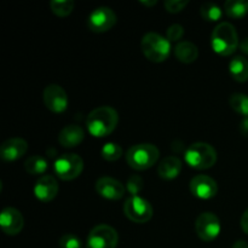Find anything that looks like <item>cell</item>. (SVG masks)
Wrapping results in <instances>:
<instances>
[{
	"label": "cell",
	"mask_w": 248,
	"mask_h": 248,
	"mask_svg": "<svg viewBox=\"0 0 248 248\" xmlns=\"http://www.w3.org/2000/svg\"><path fill=\"white\" fill-rule=\"evenodd\" d=\"M239 47H240V50L242 51V52L246 53V55H248V38H245L244 40H242L241 43H240Z\"/></svg>",
	"instance_id": "33"
},
{
	"label": "cell",
	"mask_w": 248,
	"mask_h": 248,
	"mask_svg": "<svg viewBox=\"0 0 248 248\" xmlns=\"http://www.w3.org/2000/svg\"><path fill=\"white\" fill-rule=\"evenodd\" d=\"M85 131L79 125H67L58 135V143L64 148H74L84 140Z\"/></svg>",
	"instance_id": "17"
},
{
	"label": "cell",
	"mask_w": 248,
	"mask_h": 248,
	"mask_svg": "<svg viewBox=\"0 0 248 248\" xmlns=\"http://www.w3.org/2000/svg\"><path fill=\"white\" fill-rule=\"evenodd\" d=\"M47 160L39 155H33L28 157L24 162V170L29 174H44L47 170Z\"/></svg>",
	"instance_id": "22"
},
{
	"label": "cell",
	"mask_w": 248,
	"mask_h": 248,
	"mask_svg": "<svg viewBox=\"0 0 248 248\" xmlns=\"http://www.w3.org/2000/svg\"><path fill=\"white\" fill-rule=\"evenodd\" d=\"M191 194L201 200H210L218 193V184L212 177L206 174H198L190 181Z\"/></svg>",
	"instance_id": "11"
},
{
	"label": "cell",
	"mask_w": 248,
	"mask_h": 248,
	"mask_svg": "<svg viewBox=\"0 0 248 248\" xmlns=\"http://www.w3.org/2000/svg\"><path fill=\"white\" fill-rule=\"evenodd\" d=\"M27 150H28V143L23 138H9L0 147V156L4 161L12 162L21 159Z\"/></svg>",
	"instance_id": "15"
},
{
	"label": "cell",
	"mask_w": 248,
	"mask_h": 248,
	"mask_svg": "<svg viewBox=\"0 0 248 248\" xmlns=\"http://www.w3.org/2000/svg\"><path fill=\"white\" fill-rule=\"evenodd\" d=\"M101 155L107 161H116V160H119L123 156V148L118 143L108 142L102 147Z\"/></svg>",
	"instance_id": "25"
},
{
	"label": "cell",
	"mask_w": 248,
	"mask_h": 248,
	"mask_svg": "<svg viewBox=\"0 0 248 248\" xmlns=\"http://www.w3.org/2000/svg\"><path fill=\"white\" fill-rule=\"evenodd\" d=\"M186 162L196 170H207L215 166L217 162V152L211 144L198 142L189 145L186 150Z\"/></svg>",
	"instance_id": "4"
},
{
	"label": "cell",
	"mask_w": 248,
	"mask_h": 248,
	"mask_svg": "<svg viewBox=\"0 0 248 248\" xmlns=\"http://www.w3.org/2000/svg\"><path fill=\"white\" fill-rule=\"evenodd\" d=\"M60 186L52 176H41L34 186V195L41 202H50L57 196Z\"/></svg>",
	"instance_id": "16"
},
{
	"label": "cell",
	"mask_w": 248,
	"mask_h": 248,
	"mask_svg": "<svg viewBox=\"0 0 248 248\" xmlns=\"http://www.w3.org/2000/svg\"><path fill=\"white\" fill-rule=\"evenodd\" d=\"M94 188L99 196L111 201L123 199L126 191L125 186L120 181L111 178V177H101L99 179H97Z\"/></svg>",
	"instance_id": "13"
},
{
	"label": "cell",
	"mask_w": 248,
	"mask_h": 248,
	"mask_svg": "<svg viewBox=\"0 0 248 248\" xmlns=\"http://www.w3.org/2000/svg\"><path fill=\"white\" fill-rule=\"evenodd\" d=\"M24 219L22 213L14 207H6L0 213V227L6 235L15 236L22 232Z\"/></svg>",
	"instance_id": "14"
},
{
	"label": "cell",
	"mask_w": 248,
	"mask_h": 248,
	"mask_svg": "<svg viewBox=\"0 0 248 248\" xmlns=\"http://www.w3.org/2000/svg\"><path fill=\"white\" fill-rule=\"evenodd\" d=\"M232 248H248V244L244 240H239L232 245Z\"/></svg>",
	"instance_id": "34"
},
{
	"label": "cell",
	"mask_w": 248,
	"mask_h": 248,
	"mask_svg": "<svg viewBox=\"0 0 248 248\" xmlns=\"http://www.w3.org/2000/svg\"><path fill=\"white\" fill-rule=\"evenodd\" d=\"M160 152L156 145L150 143H140L132 145L126 153V161L131 169L136 171H144L156 164Z\"/></svg>",
	"instance_id": "3"
},
{
	"label": "cell",
	"mask_w": 248,
	"mask_h": 248,
	"mask_svg": "<svg viewBox=\"0 0 248 248\" xmlns=\"http://www.w3.org/2000/svg\"><path fill=\"white\" fill-rule=\"evenodd\" d=\"M55 172L62 181H73L81 174L84 161L78 154H63L55 161Z\"/></svg>",
	"instance_id": "7"
},
{
	"label": "cell",
	"mask_w": 248,
	"mask_h": 248,
	"mask_svg": "<svg viewBox=\"0 0 248 248\" xmlns=\"http://www.w3.org/2000/svg\"><path fill=\"white\" fill-rule=\"evenodd\" d=\"M167 39L171 41H179L184 35V28L181 26V24H172V26L169 27L167 29Z\"/></svg>",
	"instance_id": "30"
},
{
	"label": "cell",
	"mask_w": 248,
	"mask_h": 248,
	"mask_svg": "<svg viewBox=\"0 0 248 248\" xmlns=\"http://www.w3.org/2000/svg\"><path fill=\"white\" fill-rule=\"evenodd\" d=\"M119 114L113 107L102 106L93 109L86 119V126L90 135L93 137H106L116 128Z\"/></svg>",
	"instance_id": "1"
},
{
	"label": "cell",
	"mask_w": 248,
	"mask_h": 248,
	"mask_svg": "<svg viewBox=\"0 0 248 248\" xmlns=\"http://www.w3.org/2000/svg\"><path fill=\"white\" fill-rule=\"evenodd\" d=\"M229 104L236 113L248 118V96L244 93H234L230 96Z\"/></svg>",
	"instance_id": "24"
},
{
	"label": "cell",
	"mask_w": 248,
	"mask_h": 248,
	"mask_svg": "<svg viewBox=\"0 0 248 248\" xmlns=\"http://www.w3.org/2000/svg\"><path fill=\"white\" fill-rule=\"evenodd\" d=\"M182 161L179 157L171 155V156H167L160 162L159 167H157V174L161 177L162 179H166V181H172V179L177 178L179 176L182 171Z\"/></svg>",
	"instance_id": "18"
},
{
	"label": "cell",
	"mask_w": 248,
	"mask_h": 248,
	"mask_svg": "<svg viewBox=\"0 0 248 248\" xmlns=\"http://www.w3.org/2000/svg\"><path fill=\"white\" fill-rule=\"evenodd\" d=\"M156 0H152V1H147V0H140V4L145 5V6H153V5H156Z\"/></svg>",
	"instance_id": "35"
},
{
	"label": "cell",
	"mask_w": 248,
	"mask_h": 248,
	"mask_svg": "<svg viewBox=\"0 0 248 248\" xmlns=\"http://www.w3.org/2000/svg\"><path fill=\"white\" fill-rule=\"evenodd\" d=\"M220 229L222 225L219 219L212 212L201 213L195 222L196 234L205 242H211L217 239L218 235L220 234Z\"/></svg>",
	"instance_id": "10"
},
{
	"label": "cell",
	"mask_w": 248,
	"mask_h": 248,
	"mask_svg": "<svg viewBox=\"0 0 248 248\" xmlns=\"http://www.w3.org/2000/svg\"><path fill=\"white\" fill-rule=\"evenodd\" d=\"M189 4L188 0H167L165 1V9L170 12V14H178L182 10L186 9V5Z\"/></svg>",
	"instance_id": "29"
},
{
	"label": "cell",
	"mask_w": 248,
	"mask_h": 248,
	"mask_svg": "<svg viewBox=\"0 0 248 248\" xmlns=\"http://www.w3.org/2000/svg\"><path fill=\"white\" fill-rule=\"evenodd\" d=\"M50 7L55 15L60 17H65L72 14L74 9L73 0H52L50 2Z\"/></svg>",
	"instance_id": "26"
},
{
	"label": "cell",
	"mask_w": 248,
	"mask_h": 248,
	"mask_svg": "<svg viewBox=\"0 0 248 248\" xmlns=\"http://www.w3.org/2000/svg\"><path fill=\"white\" fill-rule=\"evenodd\" d=\"M124 213L133 223L143 224L153 218V207L150 202L140 196H130L124 205Z\"/></svg>",
	"instance_id": "6"
},
{
	"label": "cell",
	"mask_w": 248,
	"mask_h": 248,
	"mask_svg": "<svg viewBox=\"0 0 248 248\" xmlns=\"http://www.w3.org/2000/svg\"><path fill=\"white\" fill-rule=\"evenodd\" d=\"M174 55L177 60L186 64L195 62L199 57V48L191 41H181L174 47Z\"/></svg>",
	"instance_id": "19"
},
{
	"label": "cell",
	"mask_w": 248,
	"mask_h": 248,
	"mask_svg": "<svg viewBox=\"0 0 248 248\" xmlns=\"http://www.w3.org/2000/svg\"><path fill=\"white\" fill-rule=\"evenodd\" d=\"M224 11L230 18H242L248 12V0H228L224 4Z\"/></svg>",
	"instance_id": "21"
},
{
	"label": "cell",
	"mask_w": 248,
	"mask_h": 248,
	"mask_svg": "<svg viewBox=\"0 0 248 248\" xmlns=\"http://www.w3.org/2000/svg\"><path fill=\"white\" fill-rule=\"evenodd\" d=\"M61 248H81V240L74 234H64L58 241Z\"/></svg>",
	"instance_id": "27"
},
{
	"label": "cell",
	"mask_w": 248,
	"mask_h": 248,
	"mask_svg": "<svg viewBox=\"0 0 248 248\" xmlns=\"http://www.w3.org/2000/svg\"><path fill=\"white\" fill-rule=\"evenodd\" d=\"M240 132H241L245 137H248V118H244V120L240 124Z\"/></svg>",
	"instance_id": "32"
},
{
	"label": "cell",
	"mask_w": 248,
	"mask_h": 248,
	"mask_svg": "<svg viewBox=\"0 0 248 248\" xmlns=\"http://www.w3.org/2000/svg\"><path fill=\"white\" fill-rule=\"evenodd\" d=\"M211 45L216 53L219 56H230L239 47V35L229 22H222L218 24L211 35Z\"/></svg>",
	"instance_id": "2"
},
{
	"label": "cell",
	"mask_w": 248,
	"mask_h": 248,
	"mask_svg": "<svg viewBox=\"0 0 248 248\" xmlns=\"http://www.w3.org/2000/svg\"><path fill=\"white\" fill-rule=\"evenodd\" d=\"M118 242V232L113 227L99 224L90 232L86 246L87 248H116Z\"/></svg>",
	"instance_id": "8"
},
{
	"label": "cell",
	"mask_w": 248,
	"mask_h": 248,
	"mask_svg": "<svg viewBox=\"0 0 248 248\" xmlns=\"http://www.w3.org/2000/svg\"><path fill=\"white\" fill-rule=\"evenodd\" d=\"M44 103L53 113H63L68 107L67 92L62 86L56 84H51L44 90Z\"/></svg>",
	"instance_id": "12"
},
{
	"label": "cell",
	"mask_w": 248,
	"mask_h": 248,
	"mask_svg": "<svg viewBox=\"0 0 248 248\" xmlns=\"http://www.w3.org/2000/svg\"><path fill=\"white\" fill-rule=\"evenodd\" d=\"M241 228L246 234H248V208L245 211L241 217Z\"/></svg>",
	"instance_id": "31"
},
{
	"label": "cell",
	"mask_w": 248,
	"mask_h": 248,
	"mask_svg": "<svg viewBox=\"0 0 248 248\" xmlns=\"http://www.w3.org/2000/svg\"><path fill=\"white\" fill-rule=\"evenodd\" d=\"M140 47L145 58L154 63L164 62L171 53V43L169 39L154 31L147 33L143 36Z\"/></svg>",
	"instance_id": "5"
},
{
	"label": "cell",
	"mask_w": 248,
	"mask_h": 248,
	"mask_svg": "<svg viewBox=\"0 0 248 248\" xmlns=\"http://www.w3.org/2000/svg\"><path fill=\"white\" fill-rule=\"evenodd\" d=\"M229 72L232 79L237 82H245L248 80V60L242 56H236L229 63Z\"/></svg>",
	"instance_id": "20"
},
{
	"label": "cell",
	"mask_w": 248,
	"mask_h": 248,
	"mask_svg": "<svg viewBox=\"0 0 248 248\" xmlns=\"http://www.w3.org/2000/svg\"><path fill=\"white\" fill-rule=\"evenodd\" d=\"M118 22L116 14L107 6L94 9L87 18V27L93 33H106L110 31Z\"/></svg>",
	"instance_id": "9"
},
{
	"label": "cell",
	"mask_w": 248,
	"mask_h": 248,
	"mask_svg": "<svg viewBox=\"0 0 248 248\" xmlns=\"http://www.w3.org/2000/svg\"><path fill=\"white\" fill-rule=\"evenodd\" d=\"M143 188V181L140 176H131L128 178L127 184H126V189L128 190V193L131 194V196H137V194L142 190Z\"/></svg>",
	"instance_id": "28"
},
{
	"label": "cell",
	"mask_w": 248,
	"mask_h": 248,
	"mask_svg": "<svg viewBox=\"0 0 248 248\" xmlns=\"http://www.w3.org/2000/svg\"><path fill=\"white\" fill-rule=\"evenodd\" d=\"M200 15L205 21L217 22L222 18L223 11L217 4L215 2H205L200 7Z\"/></svg>",
	"instance_id": "23"
}]
</instances>
